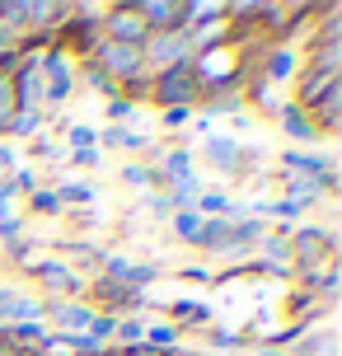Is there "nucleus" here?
I'll return each mask as SVG.
<instances>
[{
  "mask_svg": "<svg viewBox=\"0 0 342 356\" xmlns=\"http://www.w3.org/2000/svg\"><path fill=\"white\" fill-rule=\"evenodd\" d=\"M10 118H15V94H10V75H0V136H5Z\"/></svg>",
  "mask_w": 342,
  "mask_h": 356,
  "instance_id": "nucleus-35",
  "label": "nucleus"
},
{
  "mask_svg": "<svg viewBox=\"0 0 342 356\" xmlns=\"http://www.w3.org/2000/svg\"><path fill=\"white\" fill-rule=\"evenodd\" d=\"M286 197H291V202H300L305 211L314 207V202H324V193H319L309 178H295V174H286Z\"/></svg>",
  "mask_w": 342,
  "mask_h": 356,
  "instance_id": "nucleus-27",
  "label": "nucleus"
},
{
  "mask_svg": "<svg viewBox=\"0 0 342 356\" xmlns=\"http://www.w3.org/2000/svg\"><path fill=\"white\" fill-rule=\"evenodd\" d=\"M38 75H42V89H47V108L66 104L75 94V56L61 47V42H47L42 56H38Z\"/></svg>",
  "mask_w": 342,
  "mask_h": 356,
  "instance_id": "nucleus-2",
  "label": "nucleus"
},
{
  "mask_svg": "<svg viewBox=\"0 0 342 356\" xmlns=\"http://www.w3.org/2000/svg\"><path fill=\"white\" fill-rule=\"evenodd\" d=\"M28 211H38V216H61L66 207H61L56 188H33V193H28Z\"/></svg>",
  "mask_w": 342,
  "mask_h": 356,
  "instance_id": "nucleus-29",
  "label": "nucleus"
},
{
  "mask_svg": "<svg viewBox=\"0 0 342 356\" xmlns=\"http://www.w3.org/2000/svg\"><path fill=\"white\" fill-rule=\"evenodd\" d=\"M333 89H342V75H324V71H305L300 66V75H295V99L291 104H300L309 113L314 104H324Z\"/></svg>",
  "mask_w": 342,
  "mask_h": 356,
  "instance_id": "nucleus-11",
  "label": "nucleus"
},
{
  "mask_svg": "<svg viewBox=\"0 0 342 356\" xmlns=\"http://www.w3.org/2000/svg\"><path fill=\"white\" fill-rule=\"evenodd\" d=\"M0 244H5V249H15V244H24V216H5V220H0Z\"/></svg>",
  "mask_w": 342,
  "mask_h": 356,
  "instance_id": "nucleus-32",
  "label": "nucleus"
},
{
  "mask_svg": "<svg viewBox=\"0 0 342 356\" xmlns=\"http://www.w3.org/2000/svg\"><path fill=\"white\" fill-rule=\"evenodd\" d=\"M108 356H117V352H108Z\"/></svg>",
  "mask_w": 342,
  "mask_h": 356,
  "instance_id": "nucleus-46",
  "label": "nucleus"
},
{
  "mask_svg": "<svg viewBox=\"0 0 342 356\" xmlns=\"http://www.w3.org/2000/svg\"><path fill=\"white\" fill-rule=\"evenodd\" d=\"M282 169L295 174V178H309V183L319 188V178H324L328 169H338V164L328 160V155H319V150H286V155H282Z\"/></svg>",
  "mask_w": 342,
  "mask_h": 356,
  "instance_id": "nucleus-12",
  "label": "nucleus"
},
{
  "mask_svg": "<svg viewBox=\"0 0 342 356\" xmlns=\"http://www.w3.org/2000/svg\"><path fill=\"white\" fill-rule=\"evenodd\" d=\"M155 169H160L164 188H169V183H179V178H193V150H188V145L160 150V160H155Z\"/></svg>",
  "mask_w": 342,
  "mask_h": 356,
  "instance_id": "nucleus-20",
  "label": "nucleus"
},
{
  "mask_svg": "<svg viewBox=\"0 0 342 356\" xmlns=\"http://www.w3.org/2000/svg\"><path fill=\"white\" fill-rule=\"evenodd\" d=\"M5 216H15V193H10V178L0 183V220H5Z\"/></svg>",
  "mask_w": 342,
  "mask_h": 356,
  "instance_id": "nucleus-42",
  "label": "nucleus"
},
{
  "mask_svg": "<svg viewBox=\"0 0 342 356\" xmlns=\"http://www.w3.org/2000/svg\"><path fill=\"white\" fill-rule=\"evenodd\" d=\"M33 188H38V174H33V169H28V164H19V169H15V174H10V193H33Z\"/></svg>",
  "mask_w": 342,
  "mask_h": 356,
  "instance_id": "nucleus-37",
  "label": "nucleus"
},
{
  "mask_svg": "<svg viewBox=\"0 0 342 356\" xmlns=\"http://www.w3.org/2000/svg\"><path fill=\"white\" fill-rule=\"evenodd\" d=\"M193 33L188 29H169V33H150L141 42V66L145 75L155 80V75H169L179 71V66H193Z\"/></svg>",
  "mask_w": 342,
  "mask_h": 356,
  "instance_id": "nucleus-1",
  "label": "nucleus"
},
{
  "mask_svg": "<svg viewBox=\"0 0 342 356\" xmlns=\"http://www.w3.org/2000/svg\"><path fill=\"white\" fill-rule=\"evenodd\" d=\"M94 314L99 309L85 296H75V300H47V309H42V319H47V328H52L56 338H80L94 323Z\"/></svg>",
  "mask_w": 342,
  "mask_h": 356,
  "instance_id": "nucleus-6",
  "label": "nucleus"
},
{
  "mask_svg": "<svg viewBox=\"0 0 342 356\" xmlns=\"http://www.w3.org/2000/svg\"><path fill=\"white\" fill-rule=\"evenodd\" d=\"M169 314L179 319V328H188V323H193V328H211V305H206V300H193V296L174 300V305H169Z\"/></svg>",
  "mask_w": 342,
  "mask_h": 356,
  "instance_id": "nucleus-22",
  "label": "nucleus"
},
{
  "mask_svg": "<svg viewBox=\"0 0 342 356\" xmlns=\"http://www.w3.org/2000/svg\"><path fill=\"white\" fill-rule=\"evenodd\" d=\"M141 333H145L141 314H122L117 328H113V352H122V347H141Z\"/></svg>",
  "mask_w": 342,
  "mask_h": 356,
  "instance_id": "nucleus-25",
  "label": "nucleus"
},
{
  "mask_svg": "<svg viewBox=\"0 0 342 356\" xmlns=\"http://www.w3.org/2000/svg\"><path fill=\"white\" fill-rule=\"evenodd\" d=\"M183 342V328L179 323H160V319H145V333H141V347L145 352H174V347H179Z\"/></svg>",
  "mask_w": 342,
  "mask_h": 356,
  "instance_id": "nucleus-19",
  "label": "nucleus"
},
{
  "mask_svg": "<svg viewBox=\"0 0 342 356\" xmlns=\"http://www.w3.org/2000/svg\"><path fill=\"white\" fill-rule=\"evenodd\" d=\"M117 174H122L127 188H150V193H164L160 169H155V164H145V160H127L122 169H117Z\"/></svg>",
  "mask_w": 342,
  "mask_h": 356,
  "instance_id": "nucleus-21",
  "label": "nucleus"
},
{
  "mask_svg": "<svg viewBox=\"0 0 342 356\" xmlns=\"http://www.w3.org/2000/svg\"><path fill=\"white\" fill-rule=\"evenodd\" d=\"M5 305H10V286L0 282V319H5Z\"/></svg>",
  "mask_w": 342,
  "mask_h": 356,
  "instance_id": "nucleus-44",
  "label": "nucleus"
},
{
  "mask_svg": "<svg viewBox=\"0 0 342 356\" xmlns=\"http://www.w3.org/2000/svg\"><path fill=\"white\" fill-rule=\"evenodd\" d=\"M104 113H108V127H127V118L136 113V104L117 94V99H108V104H104Z\"/></svg>",
  "mask_w": 342,
  "mask_h": 356,
  "instance_id": "nucleus-33",
  "label": "nucleus"
},
{
  "mask_svg": "<svg viewBox=\"0 0 342 356\" xmlns=\"http://www.w3.org/2000/svg\"><path fill=\"white\" fill-rule=\"evenodd\" d=\"M314 15H319V29L309 33V42H342V10L338 5H324Z\"/></svg>",
  "mask_w": 342,
  "mask_h": 356,
  "instance_id": "nucleus-24",
  "label": "nucleus"
},
{
  "mask_svg": "<svg viewBox=\"0 0 342 356\" xmlns=\"http://www.w3.org/2000/svg\"><path fill=\"white\" fill-rule=\"evenodd\" d=\"M42 309H47V300H42V296L10 291V305H5V319H0V328H5V323H47V319H42Z\"/></svg>",
  "mask_w": 342,
  "mask_h": 356,
  "instance_id": "nucleus-15",
  "label": "nucleus"
},
{
  "mask_svg": "<svg viewBox=\"0 0 342 356\" xmlns=\"http://www.w3.org/2000/svg\"><path fill=\"white\" fill-rule=\"evenodd\" d=\"M56 197H61V207H90V202H94V188H90V183H61V188H56Z\"/></svg>",
  "mask_w": 342,
  "mask_h": 356,
  "instance_id": "nucleus-31",
  "label": "nucleus"
},
{
  "mask_svg": "<svg viewBox=\"0 0 342 356\" xmlns=\"http://www.w3.org/2000/svg\"><path fill=\"white\" fill-rule=\"evenodd\" d=\"M202 155L225 174H239V164H244V150H239L234 136H202Z\"/></svg>",
  "mask_w": 342,
  "mask_h": 356,
  "instance_id": "nucleus-14",
  "label": "nucleus"
},
{
  "mask_svg": "<svg viewBox=\"0 0 342 356\" xmlns=\"http://www.w3.org/2000/svg\"><path fill=\"white\" fill-rule=\"evenodd\" d=\"M85 80H90V85L99 89V94H104V99H117V85H113L108 75H99V71H94V66H85Z\"/></svg>",
  "mask_w": 342,
  "mask_h": 356,
  "instance_id": "nucleus-39",
  "label": "nucleus"
},
{
  "mask_svg": "<svg viewBox=\"0 0 342 356\" xmlns=\"http://www.w3.org/2000/svg\"><path fill=\"white\" fill-rule=\"evenodd\" d=\"M99 33L108 38V42H127V47H141L150 29H145V19L136 15V5L131 0H117V5H104V24H99Z\"/></svg>",
  "mask_w": 342,
  "mask_h": 356,
  "instance_id": "nucleus-5",
  "label": "nucleus"
},
{
  "mask_svg": "<svg viewBox=\"0 0 342 356\" xmlns=\"http://www.w3.org/2000/svg\"><path fill=\"white\" fill-rule=\"evenodd\" d=\"M160 122L169 127V131H183V127L193 122V108H160Z\"/></svg>",
  "mask_w": 342,
  "mask_h": 356,
  "instance_id": "nucleus-38",
  "label": "nucleus"
},
{
  "mask_svg": "<svg viewBox=\"0 0 342 356\" xmlns=\"http://www.w3.org/2000/svg\"><path fill=\"white\" fill-rule=\"evenodd\" d=\"M15 169H19V155H15V145H10V141H0V174L10 178Z\"/></svg>",
  "mask_w": 342,
  "mask_h": 356,
  "instance_id": "nucleus-40",
  "label": "nucleus"
},
{
  "mask_svg": "<svg viewBox=\"0 0 342 356\" xmlns=\"http://www.w3.org/2000/svg\"><path fill=\"white\" fill-rule=\"evenodd\" d=\"M66 145H71V155L80 169H94V160H99V131L85 122H75L71 131H66Z\"/></svg>",
  "mask_w": 342,
  "mask_h": 356,
  "instance_id": "nucleus-17",
  "label": "nucleus"
},
{
  "mask_svg": "<svg viewBox=\"0 0 342 356\" xmlns=\"http://www.w3.org/2000/svg\"><path fill=\"white\" fill-rule=\"evenodd\" d=\"M202 193H206V188H202L197 174H193V178H179V183H169V188H164V197H169V207H174V211H193Z\"/></svg>",
  "mask_w": 342,
  "mask_h": 356,
  "instance_id": "nucleus-23",
  "label": "nucleus"
},
{
  "mask_svg": "<svg viewBox=\"0 0 342 356\" xmlns=\"http://www.w3.org/2000/svg\"><path fill=\"white\" fill-rule=\"evenodd\" d=\"M239 104H244V89H239V94H206L197 108H202V118L211 122V118H220V113H239Z\"/></svg>",
  "mask_w": 342,
  "mask_h": 356,
  "instance_id": "nucleus-26",
  "label": "nucleus"
},
{
  "mask_svg": "<svg viewBox=\"0 0 342 356\" xmlns=\"http://www.w3.org/2000/svg\"><path fill=\"white\" fill-rule=\"evenodd\" d=\"M99 263H104V277H108V282L131 286V291H141V296H145V286L160 277V263H131L122 253H104Z\"/></svg>",
  "mask_w": 342,
  "mask_h": 356,
  "instance_id": "nucleus-8",
  "label": "nucleus"
},
{
  "mask_svg": "<svg viewBox=\"0 0 342 356\" xmlns=\"http://www.w3.org/2000/svg\"><path fill=\"white\" fill-rule=\"evenodd\" d=\"M206 333H211V342H216V347H239V333H225V328H206Z\"/></svg>",
  "mask_w": 342,
  "mask_h": 356,
  "instance_id": "nucleus-43",
  "label": "nucleus"
},
{
  "mask_svg": "<svg viewBox=\"0 0 342 356\" xmlns=\"http://www.w3.org/2000/svg\"><path fill=\"white\" fill-rule=\"evenodd\" d=\"M268 239V220H258V216H239V220H230V234H225V249L216 253V258H239V253L258 249Z\"/></svg>",
  "mask_w": 342,
  "mask_h": 356,
  "instance_id": "nucleus-9",
  "label": "nucleus"
},
{
  "mask_svg": "<svg viewBox=\"0 0 342 356\" xmlns=\"http://www.w3.org/2000/svg\"><path fill=\"white\" fill-rule=\"evenodd\" d=\"M131 5H136V15L145 19L150 33H169V29H179V0H131Z\"/></svg>",
  "mask_w": 342,
  "mask_h": 356,
  "instance_id": "nucleus-13",
  "label": "nucleus"
},
{
  "mask_svg": "<svg viewBox=\"0 0 342 356\" xmlns=\"http://www.w3.org/2000/svg\"><path fill=\"white\" fill-rule=\"evenodd\" d=\"M150 216H155V220L174 216V207H169V197H164V193H150Z\"/></svg>",
  "mask_w": 342,
  "mask_h": 356,
  "instance_id": "nucleus-41",
  "label": "nucleus"
},
{
  "mask_svg": "<svg viewBox=\"0 0 342 356\" xmlns=\"http://www.w3.org/2000/svg\"><path fill=\"white\" fill-rule=\"evenodd\" d=\"M0 183H5V174H0Z\"/></svg>",
  "mask_w": 342,
  "mask_h": 356,
  "instance_id": "nucleus-45",
  "label": "nucleus"
},
{
  "mask_svg": "<svg viewBox=\"0 0 342 356\" xmlns=\"http://www.w3.org/2000/svg\"><path fill=\"white\" fill-rule=\"evenodd\" d=\"M300 211H305V207H300V202H291V197H282V202H272V207H268V216H277L282 225H295Z\"/></svg>",
  "mask_w": 342,
  "mask_h": 356,
  "instance_id": "nucleus-34",
  "label": "nucleus"
},
{
  "mask_svg": "<svg viewBox=\"0 0 342 356\" xmlns=\"http://www.w3.org/2000/svg\"><path fill=\"white\" fill-rule=\"evenodd\" d=\"M305 338V323H286V328H277V333H268V347H291V342Z\"/></svg>",
  "mask_w": 342,
  "mask_h": 356,
  "instance_id": "nucleus-36",
  "label": "nucleus"
},
{
  "mask_svg": "<svg viewBox=\"0 0 342 356\" xmlns=\"http://www.w3.org/2000/svg\"><path fill=\"white\" fill-rule=\"evenodd\" d=\"M33 282L42 286V300H75V296H85V282H80V272L66 258H38Z\"/></svg>",
  "mask_w": 342,
  "mask_h": 356,
  "instance_id": "nucleus-3",
  "label": "nucleus"
},
{
  "mask_svg": "<svg viewBox=\"0 0 342 356\" xmlns=\"http://www.w3.org/2000/svg\"><path fill=\"white\" fill-rule=\"evenodd\" d=\"M47 127V113H15L10 127H5V136H38Z\"/></svg>",
  "mask_w": 342,
  "mask_h": 356,
  "instance_id": "nucleus-28",
  "label": "nucleus"
},
{
  "mask_svg": "<svg viewBox=\"0 0 342 356\" xmlns=\"http://www.w3.org/2000/svg\"><path fill=\"white\" fill-rule=\"evenodd\" d=\"M277 118H282V131H286L291 141H295V150H300V145H309L314 136H319V131H314V122H309V113H305L300 104H291V99L277 108Z\"/></svg>",
  "mask_w": 342,
  "mask_h": 356,
  "instance_id": "nucleus-16",
  "label": "nucleus"
},
{
  "mask_svg": "<svg viewBox=\"0 0 342 356\" xmlns=\"http://www.w3.org/2000/svg\"><path fill=\"white\" fill-rule=\"evenodd\" d=\"M169 220H174V234H179L183 244H197V234H202V216L197 211H174Z\"/></svg>",
  "mask_w": 342,
  "mask_h": 356,
  "instance_id": "nucleus-30",
  "label": "nucleus"
},
{
  "mask_svg": "<svg viewBox=\"0 0 342 356\" xmlns=\"http://www.w3.org/2000/svg\"><path fill=\"white\" fill-rule=\"evenodd\" d=\"M150 99H155L160 108H197L202 104V85H197V75H193V66L155 75V80H150Z\"/></svg>",
  "mask_w": 342,
  "mask_h": 356,
  "instance_id": "nucleus-4",
  "label": "nucleus"
},
{
  "mask_svg": "<svg viewBox=\"0 0 342 356\" xmlns=\"http://www.w3.org/2000/svg\"><path fill=\"white\" fill-rule=\"evenodd\" d=\"M300 75V52L282 42V47H268V52L258 56V80H268V85H282V80H295Z\"/></svg>",
  "mask_w": 342,
  "mask_h": 356,
  "instance_id": "nucleus-10",
  "label": "nucleus"
},
{
  "mask_svg": "<svg viewBox=\"0 0 342 356\" xmlns=\"http://www.w3.org/2000/svg\"><path fill=\"white\" fill-rule=\"evenodd\" d=\"M305 71L342 75V42H305Z\"/></svg>",
  "mask_w": 342,
  "mask_h": 356,
  "instance_id": "nucleus-18",
  "label": "nucleus"
},
{
  "mask_svg": "<svg viewBox=\"0 0 342 356\" xmlns=\"http://www.w3.org/2000/svg\"><path fill=\"white\" fill-rule=\"evenodd\" d=\"M291 263H295V272L333 263V234L319 230V225H295V234H291Z\"/></svg>",
  "mask_w": 342,
  "mask_h": 356,
  "instance_id": "nucleus-7",
  "label": "nucleus"
}]
</instances>
